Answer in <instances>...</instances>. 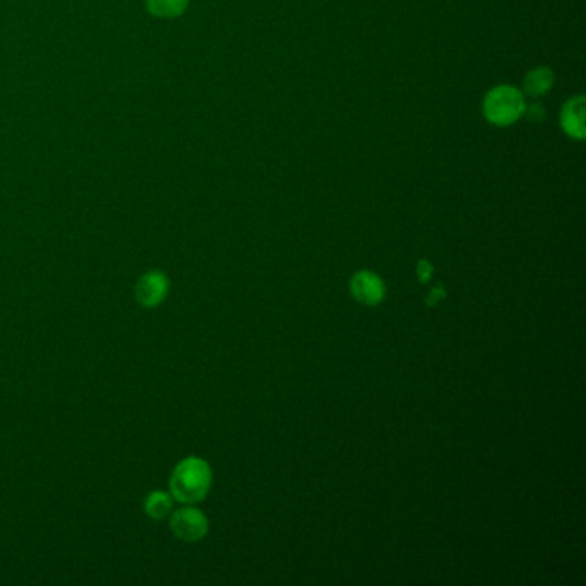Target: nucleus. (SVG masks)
<instances>
[{
	"instance_id": "1",
	"label": "nucleus",
	"mask_w": 586,
	"mask_h": 586,
	"mask_svg": "<svg viewBox=\"0 0 586 586\" xmlns=\"http://www.w3.org/2000/svg\"><path fill=\"white\" fill-rule=\"evenodd\" d=\"M212 468L202 458L190 456L176 464L169 480V489L174 501L181 504H198L212 489Z\"/></svg>"
},
{
	"instance_id": "2",
	"label": "nucleus",
	"mask_w": 586,
	"mask_h": 586,
	"mask_svg": "<svg viewBox=\"0 0 586 586\" xmlns=\"http://www.w3.org/2000/svg\"><path fill=\"white\" fill-rule=\"evenodd\" d=\"M525 109V95L514 86H495L483 100V114L495 126H511L525 116Z\"/></svg>"
},
{
	"instance_id": "3",
	"label": "nucleus",
	"mask_w": 586,
	"mask_h": 586,
	"mask_svg": "<svg viewBox=\"0 0 586 586\" xmlns=\"http://www.w3.org/2000/svg\"><path fill=\"white\" fill-rule=\"evenodd\" d=\"M171 530L179 540L188 542V544H195V542H200L202 538L207 537V516L193 504H186V506L181 507L176 513L172 514Z\"/></svg>"
},
{
	"instance_id": "4",
	"label": "nucleus",
	"mask_w": 586,
	"mask_h": 586,
	"mask_svg": "<svg viewBox=\"0 0 586 586\" xmlns=\"http://www.w3.org/2000/svg\"><path fill=\"white\" fill-rule=\"evenodd\" d=\"M169 286L171 282L164 272L150 270L147 274L141 275L140 281L136 282V301L145 308H155L167 298Z\"/></svg>"
},
{
	"instance_id": "5",
	"label": "nucleus",
	"mask_w": 586,
	"mask_h": 586,
	"mask_svg": "<svg viewBox=\"0 0 586 586\" xmlns=\"http://www.w3.org/2000/svg\"><path fill=\"white\" fill-rule=\"evenodd\" d=\"M351 294L361 305L375 306L385 298V284L379 275L370 270H360L351 279Z\"/></svg>"
},
{
	"instance_id": "6",
	"label": "nucleus",
	"mask_w": 586,
	"mask_h": 586,
	"mask_svg": "<svg viewBox=\"0 0 586 586\" xmlns=\"http://www.w3.org/2000/svg\"><path fill=\"white\" fill-rule=\"evenodd\" d=\"M561 126L569 138L573 140L585 138V98H569L562 107Z\"/></svg>"
},
{
	"instance_id": "7",
	"label": "nucleus",
	"mask_w": 586,
	"mask_h": 586,
	"mask_svg": "<svg viewBox=\"0 0 586 586\" xmlns=\"http://www.w3.org/2000/svg\"><path fill=\"white\" fill-rule=\"evenodd\" d=\"M172 506H174V497L164 492V490H153L145 499V513L153 521H162V519L169 518Z\"/></svg>"
},
{
	"instance_id": "8",
	"label": "nucleus",
	"mask_w": 586,
	"mask_h": 586,
	"mask_svg": "<svg viewBox=\"0 0 586 586\" xmlns=\"http://www.w3.org/2000/svg\"><path fill=\"white\" fill-rule=\"evenodd\" d=\"M554 73L549 68H537L526 74L525 78V92L533 97H540L545 93L550 92V88L554 86Z\"/></svg>"
},
{
	"instance_id": "9",
	"label": "nucleus",
	"mask_w": 586,
	"mask_h": 586,
	"mask_svg": "<svg viewBox=\"0 0 586 586\" xmlns=\"http://www.w3.org/2000/svg\"><path fill=\"white\" fill-rule=\"evenodd\" d=\"M190 0H147L148 13L157 18H178L188 9Z\"/></svg>"
},
{
	"instance_id": "10",
	"label": "nucleus",
	"mask_w": 586,
	"mask_h": 586,
	"mask_svg": "<svg viewBox=\"0 0 586 586\" xmlns=\"http://www.w3.org/2000/svg\"><path fill=\"white\" fill-rule=\"evenodd\" d=\"M525 116L528 117L530 121H535V123H538V121H542V119H544L545 109L540 104H533L530 105V107L526 105Z\"/></svg>"
},
{
	"instance_id": "11",
	"label": "nucleus",
	"mask_w": 586,
	"mask_h": 586,
	"mask_svg": "<svg viewBox=\"0 0 586 586\" xmlns=\"http://www.w3.org/2000/svg\"><path fill=\"white\" fill-rule=\"evenodd\" d=\"M430 277H432V265L422 260V262L418 263V279L422 282H427Z\"/></svg>"
},
{
	"instance_id": "12",
	"label": "nucleus",
	"mask_w": 586,
	"mask_h": 586,
	"mask_svg": "<svg viewBox=\"0 0 586 586\" xmlns=\"http://www.w3.org/2000/svg\"><path fill=\"white\" fill-rule=\"evenodd\" d=\"M442 298H446V293H444V289L442 287H435L432 293L428 294L427 303L430 306L437 305Z\"/></svg>"
}]
</instances>
